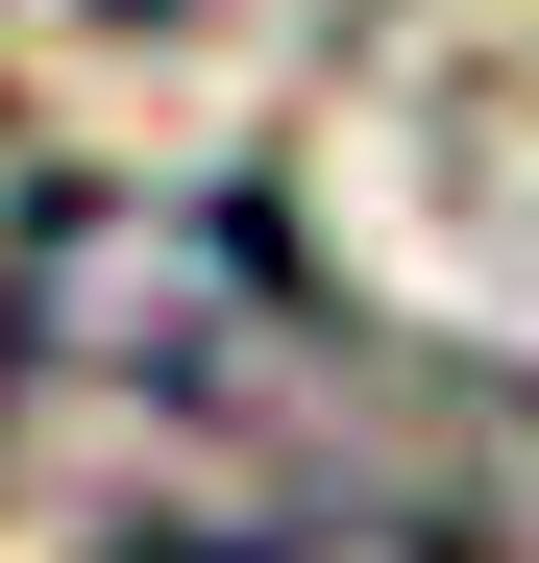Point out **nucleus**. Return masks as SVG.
Wrapping results in <instances>:
<instances>
[{"label":"nucleus","instance_id":"f257e3e1","mask_svg":"<svg viewBox=\"0 0 539 563\" xmlns=\"http://www.w3.org/2000/svg\"><path fill=\"white\" fill-rule=\"evenodd\" d=\"M50 367L147 417V490L99 563H343V539H466L441 515V393L295 269L245 197H123L50 245Z\"/></svg>","mask_w":539,"mask_h":563}]
</instances>
